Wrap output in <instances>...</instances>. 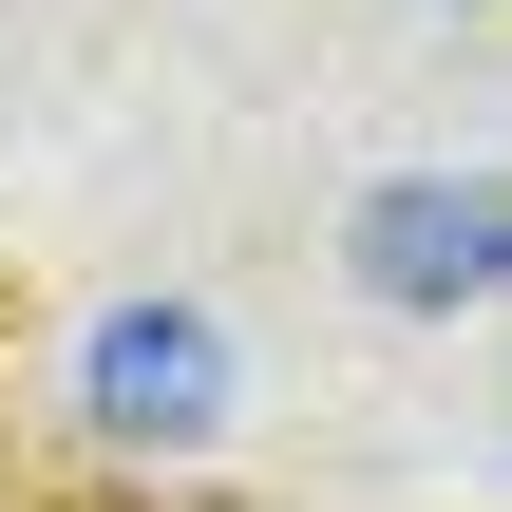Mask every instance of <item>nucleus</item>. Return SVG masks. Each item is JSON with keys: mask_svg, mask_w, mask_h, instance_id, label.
I'll use <instances>...</instances> for the list:
<instances>
[{"mask_svg": "<svg viewBox=\"0 0 512 512\" xmlns=\"http://www.w3.org/2000/svg\"><path fill=\"white\" fill-rule=\"evenodd\" d=\"M76 418H95L114 456H209V437H228V323H209V304H114V323L76 342Z\"/></svg>", "mask_w": 512, "mask_h": 512, "instance_id": "nucleus-2", "label": "nucleus"}, {"mask_svg": "<svg viewBox=\"0 0 512 512\" xmlns=\"http://www.w3.org/2000/svg\"><path fill=\"white\" fill-rule=\"evenodd\" d=\"M342 266H361V304L456 323V304H494V285H512V190H494V171H399V190L342 209Z\"/></svg>", "mask_w": 512, "mask_h": 512, "instance_id": "nucleus-1", "label": "nucleus"}]
</instances>
